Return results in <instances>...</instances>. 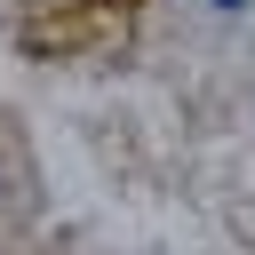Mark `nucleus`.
<instances>
[{"label": "nucleus", "mask_w": 255, "mask_h": 255, "mask_svg": "<svg viewBox=\"0 0 255 255\" xmlns=\"http://www.w3.org/2000/svg\"><path fill=\"white\" fill-rule=\"evenodd\" d=\"M215 8H247V0H215Z\"/></svg>", "instance_id": "obj_1"}]
</instances>
